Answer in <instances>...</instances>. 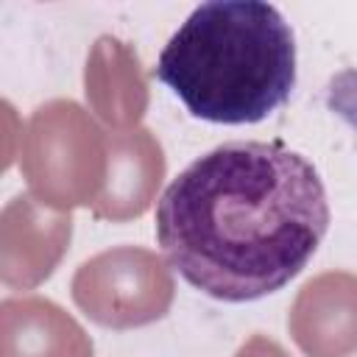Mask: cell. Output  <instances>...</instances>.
Here are the masks:
<instances>
[{
    "label": "cell",
    "mask_w": 357,
    "mask_h": 357,
    "mask_svg": "<svg viewBox=\"0 0 357 357\" xmlns=\"http://www.w3.org/2000/svg\"><path fill=\"white\" fill-rule=\"evenodd\" d=\"M153 75L198 120L259 123L296 86V39L271 3L209 0L167 39Z\"/></svg>",
    "instance_id": "2"
},
{
    "label": "cell",
    "mask_w": 357,
    "mask_h": 357,
    "mask_svg": "<svg viewBox=\"0 0 357 357\" xmlns=\"http://www.w3.org/2000/svg\"><path fill=\"white\" fill-rule=\"evenodd\" d=\"M290 326L307 354L346 357L357 349V279L329 273L310 282L296 301Z\"/></svg>",
    "instance_id": "4"
},
{
    "label": "cell",
    "mask_w": 357,
    "mask_h": 357,
    "mask_svg": "<svg viewBox=\"0 0 357 357\" xmlns=\"http://www.w3.org/2000/svg\"><path fill=\"white\" fill-rule=\"evenodd\" d=\"M73 296L92 321L123 329L162 318L173 296V282L153 254L117 248L81 265Z\"/></svg>",
    "instance_id": "3"
},
{
    "label": "cell",
    "mask_w": 357,
    "mask_h": 357,
    "mask_svg": "<svg viewBox=\"0 0 357 357\" xmlns=\"http://www.w3.org/2000/svg\"><path fill=\"white\" fill-rule=\"evenodd\" d=\"M3 324L6 357H92L84 332L50 301H6Z\"/></svg>",
    "instance_id": "5"
},
{
    "label": "cell",
    "mask_w": 357,
    "mask_h": 357,
    "mask_svg": "<svg viewBox=\"0 0 357 357\" xmlns=\"http://www.w3.org/2000/svg\"><path fill=\"white\" fill-rule=\"evenodd\" d=\"M329 229L318 170L279 142H226L170 181L156 243L184 282L218 301L284 287Z\"/></svg>",
    "instance_id": "1"
}]
</instances>
